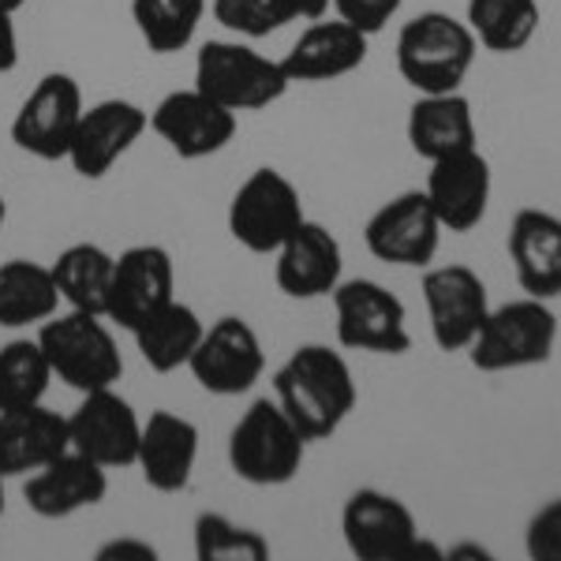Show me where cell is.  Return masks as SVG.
Instances as JSON below:
<instances>
[{
    "label": "cell",
    "instance_id": "6da1fadb",
    "mask_svg": "<svg viewBox=\"0 0 561 561\" xmlns=\"http://www.w3.org/2000/svg\"><path fill=\"white\" fill-rule=\"evenodd\" d=\"M274 401L307 442H325L356 409L359 389L337 348L300 345L274 370Z\"/></svg>",
    "mask_w": 561,
    "mask_h": 561
},
{
    "label": "cell",
    "instance_id": "7a4b0ae2",
    "mask_svg": "<svg viewBox=\"0 0 561 561\" xmlns=\"http://www.w3.org/2000/svg\"><path fill=\"white\" fill-rule=\"evenodd\" d=\"M472 26L446 12H423L397 34V71L420 94H454L476 65Z\"/></svg>",
    "mask_w": 561,
    "mask_h": 561
},
{
    "label": "cell",
    "instance_id": "3957f363",
    "mask_svg": "<svg viewBox=\"0 0 561 561\" xmlns=\"http://www.w3.org/2000/svg\"><path fill=\"white\" fill-rule=\"evenodd\" d=\"M38 345L53 367V378L65 386L90 393V389H108L121 382L124 356L116 345L108 319L90 311H68L53 314L38 325Z\"/></svg>",
    "mask_w": 561,
    "mask_h": 561
},
{
    "label": "cell",
    "instance_id": "277c9868",
    "mask_svg": "<svg viewBox=\"0 0 561 561\" xmlns=\"http://www.w3.org/2000/svg\"><path fill=\"white\" fill-rule=\"evenodd\" d=\"M304 457L307 438L270 397H259L229 434V468L251 486L293 483L304 468Z\"/></svg>",
    "mask_w": 561,
    "mask_h": 561
},
{
    "label": "cell",
    "instance_id": "5b68a950",
    "mask_svg": "<svg viewBox=\"0 0 561 561\" xmlns=\"http://www.w3.org/2000/svg\"><path fill=\"white\" fill-rule=\"evenodd\" d=\"M558 345V314L547 300L524 296L502 307H491L486 322L479 325L476 341L468 345V359L476 370L502 375V370L539 367L554 356Z\"/></svg>",
    "mask_w": 561,
    "mask_h": 561
},
{
    "label": "cell",
    "instance_id": "8992f818",
    "mask_svg": "<svg viewBox=\"0 0 561 561\" xmlns=\"http://www.w3.org/2000/svg\"><path fill=\"white\" fill-rule=\"evenodd\" d=\"M288 87L280 60L262 57L243 42H206L195 57V90L237 116L270 108Z\"/></svg>",
    "mask_w": 561,
    "mask_h": 561
},
{
    "label": "cell",
    "instance_id": "52a82bcc",
    "mask_svg": "<svg viewBox=\"0 0 561 561\" xmlns=\"http://www.w3.org/2000/svg\"><path fill=\"white\" fill-rule=\"evenodd\" d=\"M337 311V345L375 356H404L412 348L409 311L401 296L370 277H348L333 288Z\"/></svg>",
    "mask_w": 561,
    "mask_h": 561
},
{
    "label": "cell",
    "instance_id": "ba28073f",
    "mask_svg": "<svg viewBox=\"0 0 561 561\" xmlns=\"http://www.w3.org/2000/svg\"><path fill=\"white\" fill-rule=\"evenodd\" d=\"M304 217L293 180L277 169H255L229 203V232L251 255H274Z\"/></svg>",
    "mask_w": 561,
    "mask_h": 561
},
{
    "label": "cell",
    "instance_id": "9c48e42d",
    "mask_svg": "<svg viewBox=\"0 0 561 561\" xmlns=\"http://www.w3.org/2000/svg\"><path fill=\"white\" fill-rule=\"evenodd\" d=\"M341 536L359 561H409L415 558L423 531L401 497L378 486H359L341 510Z\"/></svg>",
    "mask_w": 561,
    "mask_h": 561
},
{
    "label": "cell",
    "instance_id": "30bf717a",
    "mask_svg": "<svg viewBox=\"0 0 561 561\" xmlns=\"http://www.w3.org/2000/svg\"><path fill=\"white\" fill-rule=\"evenodd\" d=\"M187 370L206 393L214 397H240L266 370V352H262L259 333L251 330L248 319L240 314H225L214 325L203 330V341L187 359Z\"/></svg>",
    "mask_w": 561,
    "mask_h": 561
},
{
    "label": "cell",
    "instance_id": "8fae6325",
    "mask_svg": "<svg viewBox=\"0 0 561 561\" xmlns=\"http://www.w3.org/2000/svg\"><path fill=\"white\" fill-rule=\"evenodd\" d=\"M83 90L65 71L42 76L12 121V142L38 161L68 158L71 135L83 116Z\"/></svg>",
    "mask_w": 561,
    "mask_h": 561
},
{
    "label": "cell",
    "instance_id": "7c38bea8",
    "mask_svg": "<svg viewBox=\"0 0 561 561\" xmlns=\"http://www.w3.org/2000/svg\"><path fill=\"white\" fill-rule=\"evenodd\" d=\"M423 304H427L431 337L442 352H468L479 325L491 314L483 277L465 262L434 266L423 274Z\"/></svg>",
    "mask_w": 561,
    "mask_h": 561
},
{
    "label": "cell",
    "instance_id": "4fadbf2b",
    "mask_svg": "<svg viewBox=\"0 0 561 561\" xmlns=\"http://www.w3.org/2000/svg\"><path fill=\"white\" fill-rule=\"evenodd\" d=\"M169 300H176V266L161 243H135L113 259V280H108L105 300L108 322L131 333Z\"/></svg>",
    "mask_w": 561,
    "mask_h": 561
},
{
    "label": "cell",
    "instance_id": "5bb4252c",
    "mask_svg": "<svg viewBox=\"0 0 561 561\" xmlns=\"http://www.w3.org/2000/svg\"><path fill=\"white\" fill-rule=\"evenodd\" d=\"M150 128L176 158L203 161L229 147V142L237 139L240 124H237V113L217 105L203 90L187 87V90H173V94H165L153 105Z\"/></svg>",
    "mask_w": 561,
    "mask_h": 561
},
{
    "label": "cell",
    "instance_id": "9a60e30c",
    "mask_svg": "<svg viewBox=\"0 0 561 561\" xmlns=\"http://www.w3.org/2000/svg\"><path fill=\"white\" fill-rule=\"evenodd\" d=\"M442 221L427 192H401L370 214L364 243L378 262L389 266H431L442 243Z\"/></svg>",
    "mask_w": 561,
    "mask_h": 561
},
{
    "label": "cell",
    "instance_id": "2e32d148",
    "mask_svg": "<svg viewBox=\"0 0 561 561\" xmlns=\"http://www.w3.org/2000/svg\"><path fill=\"white\" fill-rule=\"evenodd\" d=\"M68 434L76 454L98 460V465L113 472V468L135 465L142 420L113 386L90 389V393H83V401H79V409L68 415Z\"/></svg>",
    "mask_w": 561,
    "mask_h": 561
},
{
    "label": "cell",
    "instance_id": "e0dca14e",
    "mask_svg": "<svg viewBox=\"0 0 561 561\" xmlns=\"http://www.w3.org/2000/svg\"><path fill=\"white\" fill-rule=\"evenodd\" d=\"M147 128H150L147 108L124 102V98H105V102L83 108L68 147L71 169L83 180H102L142 139Z\"/></svg>",
    "mask_w": 561,
    "mask_h": 561
},
{
    "label": "cell",
    "instance_id": "ac0fdd59",
    "mask_svg": "<svg viewBox=\"0 0 561 561\" xmlns=\"http://www.w3.org/2000/svg\"><path fill=\"white\" fill-rule=\"evenodd\" d=\"M274 280L288 300H322L345 280V251L322 221L304 217L274 251Z\"/></svg>",
    "mask_w": 561,
    "mask_h": 561
},
{
    "label": "cell",
    "instance_id": "d6986e66",
    "mask_svg": "<svg viewBox=\"0 0 561 561\" xmlns=\"http://www.w3.org/2000/svg\"><path fill=\"white\" fill-rule=\"evenodd\" d=\"M423 192H427L442 229L472 232L476 225H483L486 206H491V192H494L491 161L479 153V147L431 161V176Z\"/></svg>",
    "mask_w": 561,
    "mask_h": 561
},
{
    "label": "cell",
    "instance_id": "ffe728a7",
    "mask_svg": "<svg viewBox=\"0 0 561 561\" xmlns=\"http://www.w3.org/2000/svg\"><path fill=\"white\" fill-rule=\"evenodd\" d=\"M108 494V468L90 460L76 449L49 460L38 472L26 476L23 502L42 520H68L83 510L102 505Z\"/></svg>",
    "mask_w": 561,
    "mask_h": 561
},
{
    "label": "cell",
    "instance_id": "44dd1931",
    "mask_svg": "<svg viewBox=\"0 0 561 561\" xmlns=\"http://www.w3.org/2000/svg\"><path fill=\"white\" fill-rule=\"evenodd\" d=\"M198 460V427L184 415L158 409L150 420H142L139 454L135 468L142 472V483L158 494H180L187 491Z\"/></svg>",
    "mask_w": 561,
    "mask_h": 561
},
{
    "label": "cell",
    "instance_id": "7402d4cb",
    "mask_svg": "<svg viewBox=\"0 0 561 561\" xmlns=\"http://www.w3.org/2000/svg\"><path fill=\"white\" fill-rule=\"evenodd\" d=\"M68 449V415L53 412L45 401L0 412V476L4 479L38 472Z\"/></svg>",
    "mask_w": 561,
    "mask_h": 561
},
{
    "label": "cell",
    "instance_id": "603a6c76",
    "mask_svg": "<svg viewBox=\"0 0 561 561\" xmlns=\"http://www.w3.org/2000/svg\"><path fill=\"white\" fill-rule=\"evenodd\" d=\"M367 60V34L345 20H314L280 57L288 83H330Z\"/></svg>",
    "mask_w": 561,
    "mask_h": 561
},
{
    "label": "cell",
    "instance_id": "cb8c5ba5",
    "mask_svg": "<svg viewBox=\"0 0 561 561\" xmlns=\"http://www.w3.org/2000/svg\"><path fill=\"white\" fill-rule=\"evenodd\" d=\"M510 259L517 280L536 300H558L561 296V217L524 206L510 225Z\"/></svg>",
    "mask_w": 561,
    "mask_h": 561
},
{
    "label": "cell",
    "instance_id": "d4e9b609",
    "mask_svg": "<svg viewBox=\"0 0 561 561\" xmlns=\"http://www.w3.org/2000/svg\"><path fill=\"white\" fill-rule=\"evenodd\" d=\"M409 142L423 161H438L449 153L479 147L472 102L460 90L454 94H420L409 108Z\"/></svg>",
    "mask_w": 561,
    "mask_h": 561
},
{
    "label": "cell",
    "instance_id": "484cf974",
    "mask_svg": "<svg viewBox=\"0 0 561 561\" xmlns=\"http://www.w3.org/2000/svg\"><path fill=\"white\" fill-rule=\"evenodd\" d=\"M203 330H206V322L198 319V311L192 304L169 300L165 307H158L150 319H142L135 325L131 337H135V348H139L142 364L150 370H158V375H173V370L187 367L192 352L198 348V341H203Z\"/></svg>",
    "mask_w": 561,
    "mask_h": 561
},
{
    "label": "cell",
    "instance_id": "4316f807",
    "mask_svg": "<svg viewBox=\"0 0 561 561\" xmlns=\"http://www.w3.org/2000/svg\"><path fill=\"white\" fill-rule=\"evenodd\" d=\"M60 311V293L53 270L31 259H12L0 266V325L23 330L42 325Z\"/></svg>",
    "mask_w": 561,
    "mask_h": 561
},
{
    "label": "cell",
    "instance_id": "83f0119b",
    "mask_svg": "<svg viewBox=\"0 0 561 561\" xmlns=\"http://www.w3.org/2000/svg\"><path fill=\"white\" fill-rule=\"evenodd\" d=\"M113 259L98 243H71L53 262V280H57L60 304H68L71 311H90L105 319V300H108V280H113Z\"/></svg>",
    "mask_w": 561,
    "mask_h": 561
},
{
    "label": "cell",
    "instance_id": "f1b7e54d",
    "mask_svg": "<svg viewBox=\"0 0 561 561\" xmlns=\"http://www.w3.org/2000/svg\"><path fill=\"white\" fill-rule=\"evenodd\" d=\"M468 26L483 49L520 53L539 31V0H468Z\"/></svg>",
    "mask_w": 561,
    "mask_h": 561
},
{
    "label": "cell",
    "instance_id": "f546056e",
    "mask_svg": "<svg viewBox=\"0 0 561 561\" xmlns=\"http://www.w3.org/2000/svg\"><path fill=\"white\" fill-rule=\"evenodd\" d=\"M206 0H131V20L150 53L169 57L195 42Z\"/></svg>",
    "mask_w": 561,
    "mask_h": 561
},
{
    "label": "cell",
    "instance_id": "4dcf8cb0",
    "mask_svg": "<svg viewBox=\"0 0 561 561\" xmlns=\"http://www.w3.org/2000/svg\"><path fill=\"white\" fill-rule=\"evenodd\" d=\"M49 382L53 367L45 359L38 337H15L8 345H0V412L45 401Z\"/></svg>",
    "mask_w": 561,
    "mask_h": 561
},
{
    "label": "cell",
    "instance_id": "1f68e13d",
    "mask_svg": "<svg viewBox=\"0 0 561 561\" xmlns=\"http://www.w3.org/2000/svg\"><path fill=\"white\" fill-rule=\"evenodd\" d=\"M195 558L198 561H266L270 542L262 531L243 528L225 513H198L195 517Z\"/></svg>",
    "mask_w": 561,
    "mask_h": 561
},
{
    "label": "cell",
    "instance_id": "d6a6232c",
    "mask_svg": "<svg viewBox=\"0 0 561 561\" xmlns=\"http://www.w3.org/2000/svg\"><path fill=\"white\" fill-rule=\"evenodd\" d=\"M210 12L225 31L240 34V38H266V34H277L280 26L300 20L293 0H214Z\"/></svg>",
    "mask_w": 561,
    "mask_h": 561
},
{
    "label": "cell",
    "instance_id": "836d02e7",
    "mask_svg": "<svg viewBox=\"0 0 561 561\" xmlns=\"http://www.w3.org/2000/svg\"><path fill=\"white\" fill-rule=\"evenodd\" d=\"M524 550L531 561H561V497L547 502L524 531Z\"/></svg>",
    "mask_w": 561,
    "mask_h": 561
},
{
    "label": "cell",
    "instance_id": "e575fe53",
    "mask_svg": "<svg viewBox=\"0 0 561 561\" xmlns=\"http://www.w3.org/2000/svg\"><path fill=\"white\" fill-rule=\"evenodd\" d=\"M333 8H337V20L370 38V34L386 31V23L401 12V0H333Z\"/></svg>",
    "mask_w": 561,
    "mask_h": 561
},
{
    "label": "cell",
    "instance_id": "d590c367",
    "mask_svg": "<svg viewBox=\"0 0 561 561\" xmlns=\"http://www.w3.org/2000/svg\"><path fill=\"white\" fill-rule=\"evenodd\" d=\"M15 65H20V34H15L12 12L0 8V76H8Z\"/></svg>",
    "mask_w": 561,
    "mask_h": 561
},
{
    "label": "cell",
    "instance_id": "8d00e7d4",
    "mask_svg": "<svg viewBox=\"0 0 561 561\" xmlns=\"http://www.w3.org/2000/svg\"><path fill=\"white\" fill-rule=\"evenodd\" d=\"M98 558L108 561V558H139V561H153L158 558V550L150 547V542H142V539H113V542H105L102 550H98Z\"/></svg>",
    "mask_w": 561,
    "mask_h": 561
},
{
    "label": "cell",
    "instance_id": "74e56055",
    "mask_svg": "<svg viewBox=\"0 0 561 561\" xmlns=\"http://www.w3.org/2000/svg\"><path fill=\"white\" fill-rule=\"evenodd\" d=\"M293 4H296V15H300V20L314 23V20H325L333 0H293Z\"/></svg>",
    "mask_w": 561,
    "mask_h": 561
},
{
    "label": "cell",
    "instance_id": "f35d334b",
    "mask_svg": "<svg viewBox=\"0 0 561 561\" xmlns=\"http://www.w3.org/2000/svg\"><path fill=\"white\" fill-rule=\"evenodd\" d=\"M23 4H26V0H0V8H4V12H12V15L20 12Z\"/></svg>",
    "mask_w": 561,
    "mask_h": 561
},
{
    "label": "cell",
    "instance_id": "ab89813d",
    "mask_svg": "<svg viewBox=\"0 0 561 561\" xmlns=\"http://www.w3.org/2000/svg\"><path fill=\"white\" fill-rule=\"evenodd\" d=\"M4 221H8V203H4V195H0V229H4Z\"/></svg>",
    "mask_w": 561,
    "mask_h": 561
},
{
    "label": "cell",
    "instance_id": "60d3db41",
    "mask_svg": "<svg viewBox=\"0 0 561 561\" xmlns=\"http://www.w3.org/2000/svg\"><path fill=\"white\" fill-rule=\"evenodd\" d=\"M0 517H4V476H0Z\"/></svg>",
    "mask_w": 561,
    "mask_h": 561
}]
</instances>
